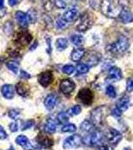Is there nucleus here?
<instances>
[{
	"mask_svg": "<svg viewBox=\"0 0 133 150\" xmlns=\"http://www.w3.org/2000/svg\"><path fill=\"white\" fill-rule=\"evenodd\" d=\"M57 120L59 123H66L69 120V113L66 112H60L57 115Z\"/></svg>",
	"mask_w": 133,
	"mask_h": 150,
	"instance_id": "7c9ffc66",
	"label": "nucleus"
},
{
	"mask_svg": "<svg viewBox=\"0 0 133 150\" xmlns=\"http://www.w3.org/2000/svg\"><path fill=\"white\" fill-rule=\"evenodd\" d=\"M56 123H55V121L53 119H51V118H49V119L46 121V124H45L44 126V129L45 131L48 132V133H54L55 131H56Z\"/></svg>",
	"mask_w": 133,
	"mask_h": 150,
	"instance_id": "393cba45",
	"label": "nucleus"
},
{
	"mask_svg": "<svg viewBox=\"0 0 133 150\" xmlns=\"http://www.w3.org/2000/svg\"><path fill=\"white\" fill-rule=\"evenodd\" d=\"M18 125H19V121H18V120H15L14 122L10 123L9 128H10V130L12 132H16L18 130Z\"/></svg>",
	"mask_w": 133,
	"mask_h": 150,
	"instance_id": "79ce46f5",
	"label": "nucleus"
},
{
	"mask_svg": "<svg viewBox=\"0 0 133 150\" xmlns=\"http://www.w3.org/2000/svg\"><path fill=\"white\" fill-rule=\"evenodd\" d=\"M77 15H78V10L73 7V8H69L68 10L65 12L63 14V16H62V18H63L65 21H67L68 23H70L75 20Z\"/></svg>",
	"mask_w": 133,
	"mask_h": 150,
	"instance_id": "2eb2a0df",
	"label": "nucleus"
},
{
	"mask_svg": "<svg viewBox=\"0 0 133 150\" xmlns=\"http://www.w3.org/2000/svg\"><path fill=\"white\" fill-rule=\"evenodd\" d=\"M106 94H107V95L109 96V97L114 98L115 96H116V90H115V88L112 85L107 86V88H106Z\"/></svg>",
	"mask_w": 133,
	"mask_h": 150,
	"instance_id": "4c0bfd02",
	"label": "nucleus"
},
{
	"mask_svg": "<svg viewBox=\"0 0 133 150\" xmlns=\"http://www.w3.org/2000/svg\"><path fill=\"white\" fill-rule=\"evenodd\" d=\"M74 71H75V67H74L73 65L67 64V65H64V66L62 67V72H63L64 74L70 75V74L73 73Z\"/></svg>",
	"mask_w": 133,
	"mask_h": 150,
	"instance_id": "72a5a7b5",
	"label": "nucleus"
},
{
	"mask_svg": "<svg viewBox=\"0 0 133 150\" xmlns=\"http://www.w3.org/2000/svg\"><path fill=\"white\" fill-rule=\"evenodd\" d=\"M4 32L7 35H10L13 32V24H12L11 21H7L5 23V25H4Z\"/></svg>",
	"mask_w": 133,
	"mask_h": 150,
	"instance_id": "c9c22d12",
	"label": "nucleus"
},
{
	"mask_svg": "<svg viewBox=\"0 0 133 150\" xmlns=\"http://www.w3.org/2000/svg\"><path fill=\"white\" fill-rule=\"evenodd\" d=\"M16 143L27 150L33 149V145L30 143V141H29L28 138L25 136V135H19L17 138H16Z\"/></svg>",
	"mask_w": 133,
	"mask_h": 150,
	"instance_id": "dca6fc26",
	"label": "nucleus"
},
{
	"mask_svg": "<svg viewBox=\"0 0 133 150\" xmlns=\"http://www.w3.org/2000/svg\"><path fill=\"white\" fill-rule=\"evenodd\" d=\"M81 130L83 132H87V133H91L92 131L95 130V125L93 124L92 121H89V120H84L81 124Z\"/></svg>",
	"mask_w": 133,
	"mask_h": 150,
	"instance_id": "b1692460",
	"label": "nucleus"
},
{
	"mask_svg": "<svg viewBox=\"0 0 133 150\" xmlns=\"http://www.w3.org/2000/svg\"><path fill=\"white\" fill-rule=\"evenodd\" d=\"M76 130V126L74 124H71V123H68V124H65L62 126V129L61 131L66 133V132H74Z\"/></svg>",
	"mask_w": 133,
	"mask_h": 150,
	"instance_id": "473e14b6",
	"label": "nucleus"
},
{
	"mask_svg": "<svg viewBox=\"0 0 133 150\" xmlns=\"http://www.w3.org/2000/svg\"><path fill=\"white\" fill-rule=\"evenodd\" d=\"M1 93L7 99H12L14 96V87L10 84H4L1 87Z\"/></svg>",
	"mask_w": 133,
	"mask_h": 150,
	"instance_id": "a211bd4d",
	"label": "nucleus"
},
{
	"mask_svg": "<svg viewBox=\"0 0 133 150\" xmlns=\"http://www.w3.org/2000/svg\"><path fill=\"white\" fill-rule=\"evenodd\" d=\"M129 107V98L127 96H124V97L120 98L117 102V108L119 109L121 112L123 111H126Z\"/></svg>",
	"mask_w": 133,
	"mask_h": 150,
	"instance_id": "5701e85b",
	"label": "nucleus"
},
{
	"mask_svg": "<svg viewBox=\"0 0 133 150\" xmlns=\"http://www.w3.org/2000/svg\"><path fill=\"white\" fill-rule=\"evenodd\" d=\"M108 75H109V78H111L112 80L118 81L122 78V72L118 67H110L109 71H108Z\"/></svg>",
	"mask_w": 133,
	"mask_h": 150,
	"instance_id": "6ab92c4d",
	"label": "nucleus"
},
{
	"mask_svg": "<svg viewBox=\"0 0 133 150\" xmlns=\"http://www.w3.org/2000/svg\"><path fill=\"white\" fill-rule=\"evenodd\" d=\"M67 46H68V40L66 38H58L56 40V47L60 51L67 48Z\"/></svg>",
	"mask_w": 133,
	"mask_h": 150,
	"instance_id": "bb28decb",
	"label": "nucleus"
},
{
	"mask_svg": "<svg viewBox=\"0 0 133 150\" xmlns=\"http://www.w3.org/2000/svg\"><path fill=\"white\" fill-rule=\"evenodd\" d=\"M105 107L100 106V107L95 108L91 112V121L95 126H101L103 124L105 118V113H104Z\"/></svg>",
	"mask_w": 133,
	"mask_h": 150,
	"instance_id": "423d86ee",
	"label": "nucleus"
},
{
	"mask_svg": "<svg viewBox=\"0 0 133 150\" xmlns=\"http://www.w3.org/2000/svg\"><path fill=\"white\" fill-rule=\"evenodd\" d=\"M77 101L88 106L93 102V93L89 88H82L77 94Z\"/></svg>",
	"mask_w": 133,
	"mask_h": 150,
	"instance_id": "39448f33",
	"label": "nucleus"
},
{
	"mask_svg": "<svg viewBox=\"0 0 133 150\" xmlns=\"http://www.w3.org/2000/svg\"><path fill=\"white\" fill-rule=\"evenodd\" d=\"M26 14H27L29 23H34L36 21V19H37V14H36V11L34 9H30Z\"/></svg>",
	"mask_w": 133,
	"mask_h": 150,
	"instance_id": "2f4dec72",
	"label": "nucleus"
},
{
	"mask_svg": "<svg viewBox=\"0 0 133 150\" xmlns=\"http://www.w3.org/2000/svg\"><path fill=\"white\" fill-rule=\"evenodd\" d=\"M82 142H84L89 146H98L103 142V133L99 130H94L91 133H89L85 138L82 139Z\"/></svg>",
	"mask_w": 133,
	"mask_h": 150,
	"instance_id": "7ed1b4c3",
	"label": "nucleus"
},
{
	"mask_svg": "<svg viewBox=\"0 0 133 150\" xmlns=\"http://www.w3.org/2000/svg\"><path fill=\"white\" fill-rule=\"evenodd\" d=\"M6 138H7V133L2 128V126H0V139H6Z\"/></svg>",
	"mask_w": 133,
	"mask_h": 150,
	"instance_id": "a18cd8bd",
	"label": "nucleus"
},
{
	"mask_svg": "<svg viewBox=\"0 0 133 150\" xmlns=\"http://www.w3.org/2000/svg\"><path fill=\"white\" fill-rule=\"evenodd\" d=\"M84 54H85V50L83 48H75L70 54V58H71L72 61L78 62L79 60H81L83 58Z\"/></svg>",
	"mask_w": 133,
	"mask_h": 150,
	"instance_id": "aec40b11",
	"label": "nucleus"
},
{
	"mask_svg": "<svg viewBox=\"0 0 133 150\" xmlns=\"http://www.w3.org/2000/svg\"><path fill=\"white\" fill-rule=\"evenodd\" d=\"M68 25H69V23L67 22V21H65L63 18H60V19H58L57 20V22H56V27L58 29H65V28H67L68 27Z\"/></svg>",
	"mask_w": 133,
	"mask_h": 150,
	"instance_id": "f704fd0d",
	"label": "nucleus"
},
{
	"mask_svg": "<svg viewBox=\"0 0 133 150\" xmlns=\"http://www.w3.org/2000/svg\"><path fill=\"white\" fill-rule=\"evenodd\" d=\"M36 140H37V142L40 144V146L44 147V148H50L53 145V139L43 132H41L37 135Z\"/></svg>",
	"mask_w": 133,
	"mask_h": 150,
	"instance_id": "9b49d317",
	"label": "nucleus"
},
{
	"mask_svg": "<svg viewBox=\"0 0 133 150\" xmlns=\"http://www.w3.org/2000/svg\"><path fill=\"white\" fill-rule=\"evenodd\" d=\"M99 61H100V54H99V53L94 52V51H90V52L86 53L85 62L89 67L97 65L99 63Z\"/></svg>",
	"mask_w": 133,
	"mask_h": 150,
	"instance_id": "ddd939ff",
	"label": "nucleus"
},
{
	"mask_svg": "<svg viewBox=\"0 0 133 150\" xmlns=\"http://www.w3.org/2000/svg\"><path fill=\"white\" fill-rule=\"evenodd\" d=\"M121 111H120L119 109H118L117 107H115V108H113L112 109V111H111V114H112L114 117H116V118H119L120 116H121Z\"/></svg>",
	"mask_w": 133,
	"mask_h": 150,
	"instance_id": "37998d69",
	"label": "nucleus"
},
{
	"mask_svg": "<svg viewBox=\"0 0 133 150\" xmlns=\"http://www.w3.org/2000/svg\"><path fill=\"white\" fill-rule=\"evenodd\" d=\"M92 25V21L91 19L89 18L88 14L87 13H84L82 14L79 18V21H78V25H77V30L80 31V32H84V31L88 30L89 28L91 27Z\"/></svg>",
	"mask_w": 133,
	"mask_h": 150,
	"instance_id": "6e6552de",
	"label": "nucleus"
},
{
	"mask_svg": "<svg viewBox=\"0 0 133 150\" xmlns=\"http://www.w3.org/2000/svg\"><path fill=\"white\" fill-rule=\"evenodd\" d=\"M60 90L65 95H69L75 88V83L70 79H63L60 82Z\"/></svg>",
	"mask_w": 133,
	"mask_h": 150,
	"instance_id": "9d476101",
	"label": "nucleus"
},
{
	"mask_svg": "<svg viewBox=\"0 0 133 150\" xmlns=\"http://www.w3.org/2000/svg\"><path fill=\"white\" fill-rule=\"evenodd\" d=\"M101 12L105 16L110 18H116L120 15L124 6L121 0H102L101 2Z\"/></svg>",
	"mask_w": 133,
	"mask_h": 150,
	"instance_id": "f257e3e1",
	"label": "nucleus"
},
{
	"mask_svg": "<svg viewBox=\"0 0 133 150\" xmlns=\"http://www.w3.org/2000/svg\"><path fill=\"white\" fill-rule=\"evenodd\" d=\"M76 71L77 74L81 75V74H86L89 71V66L85 63H79L76 67Z\"/></svg>",
	"mask_w": 133,
	"mask_h": 150,
	"instance_id": "c756f323",
	"label": "nucleus"
},
{
	"mask_svg": "<svg viewBox=\"0 0 133 150\" xmlns=\"http://www.w3.org/2000/svg\"><path fill=\"white\" fill-rule=\"evenodd\" d=\"M15 89H16V92H17L19 95L21 96H27L29 94V87L26 83L24 82H18L15 86Z\"/></svg>",
	"mask_w": 133,
	"mask_h": 150,
	"instance_id": "412c9836",
	"label": "nucleus"
},
{
	"mask_svg": "<svg viewBox=\"0 0 133 150\" xmlns=\"http://www.w3.org/2000/svg\"><path fill=\"white\" fill-rule=\"evenodd\" d=\"M106 139L112 145H117L119 141L122 139V135L119 131H117L114 128H110L108 132L106 133Z\"/></svg>",
	"mask_w": 133,
	"mask_h": 150,
	"instance_id": "1a4fd4ad",
	"label": "nucleus"
},
{
	"mask_svg": "<svg viewBox=\"0 0 133 150\" xmlns=\"http://www.w3.org/2000/svg\"><path fill=\"white\" fill-rule=\"evenodd\" d=\"M19 114H20V110L19 109H11V110H9V112H8L9 117L12 118V119H15L16 117H18Z\"/></svg>",
	"mask_w": 133,
	"mask_h": 150,
	"instance_id": "ea45409f",
	"label": "nucleus"
},
{
	"mask_svg": "<svg viewBox=\"0 0 133 150\" xmlns=\"http://www.w3.org/2000/svg\"><path fill=\"white\" fill-rule=\"evenodd\" d=\"M9 150H14V148H13V147H10V149H9Z\"/></svg>",
	"mask_w": 133,
	"mask_h": 150,
	"instance_id": "864d4df0",
	"label": "nucleus"
},
{
	"mask_svg": "<svg viewBox=\"0 0 133 150\" xmlns=\"http://www.w3.org/2000/svg\"><path fill=\"white\" fill-rule=\"evenodd\" d=\"M82 144V138L79 135H72L69 136L65 141L63 142V147L65 149H71V148H77Z\"/></svg>",
	"mask_w": 133,
	"mask_h": 150,
	"instance_id": "0eeeda50",
	"label": "nucleus"
},
{
	"mask_svg": "<svg viewBox=\"0 0 133 150\" xmlns=\"http://www.w3.org/2000/svg\"><path fill=\"white\" fill-rule=\"evenodd\" d=\"M4 5V0H0V7H3Z\"/></svg>",
	"mask_w": 133,
	"mask_h": 150,
	"instance_id": "3c124183",
	"label": "nucleus"
},
{
	"mask_svg": "<svg viewBox=\"0 0 133 150\" xmlns=\"http://www.w3.org/2000/svg\"><path fill=\"white\" fill-rule=\"evenodd\" d=\"M57 104V96L55 94H49L44 100V105L48 110H51Z\"/></svg>",
	"mask_w": 133,
	"mask_h": 150,
	"instance_id": "f3484780",
	"label": "nucleus"
},
{
	"mask_svg": "<svg viewBox=\"0 0 133 150\" xmlns=\"http://www.w3.org/2000/svg\"><path fill=\"white\" fill-rule=\"evenodd\" d=\"M123 150H131V149H130V148H128V147H126V148H124Z\"/></svg>",
	"mask_w": 133,
	"mask_h": 150,
	"instance_id": "603ef678",
	"label": "nucleus"
},
{
	"mask_svg": "<svg viewBox=\"0 0 133 150\" xmlns=\"http://www.w3.org/2000/svg\"><path fill=\"white\" fill-rule=\"evenodd\" d=\"M47 43H48L47 52H48V54H50V53H51V45H50V43H51V40H50V38H49V37L47 38Z\"/></svg>",
	"mask_w": 133,
	"mask_h": 150,
	"instance_id": "49530a36",
	"label": "nucleus"
},
{
	"mask_svg": "<svg viewBox=\"0 0 133 150\" xmlns=\"http://www.w3.org/2000/svg\"><path fill=\"white\" fill-rule=\"evenodd\" d=\"M36 46H37V42H36V41H35V42L33 43V45H31V47H30V50H34L35 48H36Z\"/></svg>",
	"mask_w": 133,
	"mask_h": 150,
	"instance_id": "8fccbe9b",
	"label": "nucleus"
},
{
	"mask_svg": "<svg viewBox=\"0 0 133 150\" xmlns=\"http://www.w3.org/2000/svg\"><path fill=\"white\" fill-rule=\"evenodd\" d=\"M128 47H129V42L127 37H125L124 35H120L115 43L108 46V50L113 53H123L128 49Z\"/></svg>",
	"mask_w": 133,
	"mask_h": 150,
	"instance_id": "f03ea898",
	"label": "nucleus"
},
{
	"mask_svg": "<svg viewBox=\"0 0 133 150\" xmlns=\"http://www.w3.org/2000/svg\"><path fill=\"white\" fill-rule=\"evenodd\" d=\"M69 115H78L81 113V107L79 105H75L68 110Z\"/></svg>",
	"mask_w": 133,
	"mask_h": 150,
	"instance_id": "e433bc0d",
	"label": "nucleus"
},
{
	"mask_svg": "<svg viewBox=\"0 0 133 150\" xmlns=\"http://www.w3.org/2000/svg\"><path fill=\"white\" fill-rule=\"evenodd\" d=\"M20 77L23 79V80H26V79L30 78V74H28L27 72L24 71V70H21V71H20Z\"/></svg>",
	"mask_w": 133,
	"mask_h": 150,
	"instance_id": "c03bdc74",
	"label": "nucleus"
},
{
	"mask_svg": "<svg viewBox=\"0 0 133 150\" xmlns=\"http://www.w3.org/2000/svg\"><path fill=\"white\" fill-rule=\"evenodd\" d=\"M71 42L73 43L74 45H76V46H81L84 42V38H83V36H81L79 34L72 35L71 36Z\"/></svg>",
	"mask_w": 133,
	"mask_h": 150,
	"instance_id": "c85d7f7f",
	"label": "nucleus"
},
{
	"mask_svg": "<svg viewBox=\"0 0 133 150\" xmlns=\"http://www.w3.org/2000/svg\"><path fill=\"white\" fill-rule=\"evenodd\" d=\"M126 90L128 92H131L133 91V76L132 77H129L127 79V82H126Z\"/></svg>",
	"mask_w": 133,
	"mask_h": 150,
	"instance_id": "a19ab883",
	"label": "nucleus"
},
{
	"mask_svg": "<svg viewBox=\"0 0 133 150\" xmlns=\"http://www.w3.org/2000/svg\"><path fill=\"white\" fill-rule=\"evenodd\" d=\"M74 0H54V4L57 8L59 9H64L67 6L71 5L73 3Z\"/></svg>",
	"mask_w": 133,
	"mask_h": 150,
	"instance_id": "a878e982",
	"label": "nucleus"
},
{
	"mask_svg": "<svg viewBox=\"0 0 133 150\" xmlns=\"http://www.w3.org/2000/svg\"><path fill=\"white\" fill-rule=\"evenodd\" d=\"M15 18L17 20V22L19 23V25L21 27H24L26 28L29 24V20H28V17H27V14L24 13L22 11H17L15 13Z\"/></svg>",
	"mask_w": 133,
	"mask_h": 150,
	"instance_id": "4468645a",
	"label": "nucleus"
},
{
	"mask_svg": "<svg viewBox=\"0 0 133 150\" xmlns=\"http://www.w3.org/2000/svg\"><path fill=\"white\" fill-rule=\"evenodd\" d=\"M33 125H34V120H26L25 122L22 123V127H21V129L26 130V129H28V128H31Z\"/></svg>",
	"mask_w": 133,
	"mask_h": 150,
	"instance_id": "58836bf2",
	"label": "nucleus"
},
{
	"mask_svg": "<svg viewBox=\"0 0 133 150\" xmlns=\"http://www.w3.org/2000/svg\"><path fill=\"white\" fill-rule=\"evenodd\" d=\"M6 66H7V68L9 70H11L12 72H14V73H17L18 72L19 63L17 61H15V60H10V61H8L6 63Z\"/></svg>",
	"mask_w": 133,
	"mask_h": 150,
	"instance_id": "cd10ccee",
	"label": "nucleus"
},
{
	"mask_svg": "<svg viewBox=\"0 0 133 150\" xmlns=\"http://www.w3.org/2000/svg\"><path fill=\"white\" fill-rule=\"evenodd\" d=\"M53 81V74L51 71H44L39 74L38 76V82L42 86L47 87L48 85L52 83Z\"/></svg>",
	"mask_w": 133,
	"mask_h": 150,
	"instance_id": "f8f14e48",
	"label": "nucleus"
},
{
	"mask_svg": "<svg viewBox=\"0 0 133 150\" xmlns=\"http://www.w3.org/2000/svg\"><path fill=\"white\" fill-rule=\"evenodd\" d=\"M99 150H113V149L110 146H108V145H102V146H100Z\"/></svg>",
	"mask_w": 133,
	"mask_h": 150,
	"instance_id": "09e8293b",
	"label": "nucleus"
},
{
	"mask_svg": "<svg viewBox=\"0 0 133 150\" xmlns=\"http://www.w3.org/2000/svg\"><path fill=\"white\" fill-rule=\"evenodd\" d=\"M19 2V0H8V3L10 6H15Z\"/></svg>",
	"mask_w": 133,
	"mask_h": 150,
	"instance_id": "de8ad7c7",
	"label": "nucleus"
},
{
	"mask_svg": "<svg viewBox=\"0 0 133 150\" xmlns=\"http://www.w3.org/2000/svg\"><path fill=\"white\" fill-rule=\"evenodd\" d=\"M119 16L124 23H130L133 21V14L126 8H123V10L121 11Z\"/></svg>",
	"mask_w": 133,
	"mask_h": 150,
	"instance_id": "4be33fe9",
	"label": "nucleus"
},
{
	"mask_svg": "<svg viewBox=\"0 0 133 150\" xmlns=\"http://www.w3.org/2000/svg\"><path fill=\"white\" fill-rule=\"evenodd\" d=\"M31 40H32V35L28 31H18L14 36V43L18 47L26 46L31 42Z\"/></svg>",
	"mask_w": 133,
	"mask_h": 150,
	"instance_id": "20e7f679",
	"label": "nucleus"
}]
</instances>
